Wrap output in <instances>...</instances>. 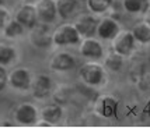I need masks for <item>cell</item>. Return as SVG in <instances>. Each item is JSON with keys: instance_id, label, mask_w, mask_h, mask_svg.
Instances as JSON below:
<instances>
[{"instance_id": "obj_28", "label": "cell", "mask_w": 150, "mask_h": 131, "mask_svg": "<svg viewBox=\"0 0 150 131\" xmlns=\"http://www.w3.org/2000/svg\"><path fill=\"white\" fill-rule=\"evenodd\" d=\"M1 125H10V123H8V121H4V123H1Z\"/></svg>"}, {"instance_id": "obj_19", "label": "cell", "mask_w": 150, "mask_h": 131, "mask_svg": "<svg viewBox=\"0 0 150 131\" xmlns=\"http://www.w3.org/2000/svg\"><path fill=\"white\" fill-rule=\"evenodd\" d=\"M16 57H17V50L14 46L8 43H0V64L6 67L11 64Z\"/></svg>"}, {"instance_id": "obj_25", "label": "cell", "mask_w": 150, "mask_h": 131, "mask_svg": "<svg viewBox=\"0 0 150 131\" xmlns=\"http://www.w3.org/2000/svg\"><path fill=\"white\" fill-rule=\"evenodd\" d=\"M10 18V14H8V10L4 8L3 6H0V29H3L4 24L7 22V20Z\"/></svg>"}, {"instance_id": "obj_22", "label": "cell", "mask_w": 150, "mask_h": 131, "mask_svg": "<svg viewBox=\"0 0 150 131\" xmlns=\"http://www.w3.org/2000/svg\"><path fill=\"white\" fill-rule=\"evenodd\" d=\"M124 64V56H121L119 53L114 52L108 53V56L105 57V67H108L112 71H118Z\"/></svg>"}, {"instance_id": "obj_21", "label": "cell", "mask_w": 150, "mask_h": 131, "mask_svg": "<svg viewBox=\"0 0 150 131\" xmlns=\"http://www.w3.org/2000/svg\"><path fill=\"white\" fill-rule=\"evenodd\" d=\"M114 4V0H87V7L91 13L101 14L110 10Z\"/></svg>"}, {"instance_id": "obj_8", "label": "cell", "mask_w": 150, "mask_h": 131, "mask_svg": "<svg viewBox=\"0 0 150 131\" xmlns=\"http://www.w3.org/2000/svg\"><path fill=\"white\" fill-rule=\"evenodd\" d=\"M14 118L18 124L33 125L39 118V111L33 103H21L14 110Z\"/></svg>"}, {"instance_id": "obj_30", "label": "cell", "mask_w": 150, "mask_h": 131, "mask_svg": "<svg viewBox=\"0 0 150 131\" xmlns=\"http://www.w3.org/2000/svg\"><path fill=\"white\" fill-rule=\"evenodd\" d=\"M3 3H4V0H0V6H3Z\"/></svg>"}, {"instance_id": "obj_15", "label": "cell", "mask_w": 150, "mask_h": 131, "mask_svg": "<svg viewBox=\"0 0 150 131\" xmlns=\"http://www.w3.org/2000/svg\"><path fill=\"white\" fill-rule=\"evenodd\" d=\"M63 116V110H62V106L59 105V103H51V105H46L44 106L41 111H39V117L46 120V121H49L51 124H55V123H58L59 120L62 118Z\"/></svg>"}, {"instance_id": "obj_10", "label": "cell", "mask_w": 150, "mask_h": 131, "mask_svg": "<svg viewBox=\"0 0 150 131\" xmlns=\"http://www.w3.org/2000/svg\"><path fill=\"white\" fill-rule=\"evenodd\" d=\"M73 25L77 29V32L80 33V36L88 38V36H91V35H94L97 32L98 21L91 14H80L76 18Z\"/></svg>"}, {"instance_id": "obj_6", "label": "cell", "mask_w": 150, "mask_h": 131, "mask_svg": "<svg viewBox=\"0 0 150 131\" xmlns=\"http://www.w3.org/2000/svg\"><path fill=\"white\" fill-rule=\"evenodd\" d=\"M30 91L35 99H45L52 93V79L46 74H37L31 79Z\"/></svg>"}, {"instance_id": "obj_12", "label": "cell", "mask_w": 150, "mask_h": 131, "mask_svg": "<svg viewBox=\"0 0 150 131\" xmlns=\"http://www.w3.org/2000/svg\"><path fill=\"white\" fill-rule=\"evenodd\" d=\"M76 66V59L73 57L70 53L67 52H58L55 53L52 57H51V61H49V67L53 71H69L74 68Z\"/></svg>"}, {"instance_id": "obj_11", "label": "cell", "mask_w": 150, "mask_h": 131, "mask_svg": "<svg viewBox=\"0 0 150 131\" xmlns=\"http://www.w3.org/2000/svg\"><path fill=\"white\" fill-rule=\"evenodd\" d=\"M118 109V100L111 95H103L96 100V106L94 110L98 116L105 118H110L112 116H115Z\"/></svg>"}, {"instance_id": "obj_18", "label": "cell", "mask_w": 150, "mask_h": 131, "mask_svg": "<svg viewBox=\"0 0 150 131\" xmlns=\"http://www.w3.org/2000/svg\"><path fill=\"white\" fill-rule=\"evenodd\" d=\"M132 35L136 42L140 43H150V25L146 22H139L132 28Z\"/></svg>"}, {"instance_id": "obj_4", "label": "cell", "mask_w": 150, "mask_h": 131, "mask_svg": "<svg viewBox=\"0 0 150 131\" xmlns=\"http://www.w3.org/2000/svg\"><path fill=\"white\" fill-rule=\"evenodd\" d=\"M135 38L131 31H119L112 38V50L119 53L121 56H129L135 49Z\"/></svg>"}, {"instance_id": "obj_16", "label": "cell", "mask_w": 150, "mask_h": 131, "mask_svg": "<svg viewBox=\"0 0 150 131\" xmlns=\"http://www.w3.org/2000/svg\"><path fill=\"white\" fill-rule=\"evenodd\" d=\"M79 1L77 0H56V11H58V15L60 18H69L74 10L77 8Z\"/></svg>"}, {"instance_id": "obj_26", "label": "cell", "mask_w": 150, "mask_h": 131, "mask_svg": "<svg viewBox=\"0 0 150 131\" xmlns=\"http://www.w3.org/2000/svg\"><path fill=\"white\" fill-rule=\"evenodd\" d=\"M34 125H38V127H51V123H49V121H46V120H44V118H41V120H37V123H35V124Z\"/></svg>"}, {"instance_id": "obj_5", "label": "cell", "mask_w": 150, "mask_h": 131, "mask_svg": "<svg viewBox=\"0 0 150 131\" xmlns=\"http://www.w3.org/2000/svg\"><path fill=\"white\" fill-rule=\"evenodd\" d=\"M38 22L52 24L56 20V0H35L34 3Z\"/></svg>"}, {"instance_id": "obj_27", "label": "cell", "mask_w": 150, "mask_h": 131, "mask_svg": "<svg viewBox=\"0 0 150 131\" xmlns=\"http://www.w3.org/2000/svg\"><path fill=\"white\" fill-rule=\"evenodd\" d=\"M144 22L150 25V7H147V10L144 11Z\"/></svg>"}, {"instance_id": "obj_20", "label": "cell", "mask_w": 150, "mask_h": 131, "mask_svg": "<svg viewBox=\"0 0 150 131\" xmlns=\"http://www.w3.org/2000/svg\"><path fill=\"white\" fill-rule=\"evenodd\" d=\"M124 8L131 14L144 13L149 7V0H122Z\"/></svg>"}, {"instance_id": "obj_7", "label": "cell", "mask_w": 150, "mask_h": 131, "mask_svg": "<svg viewBox=\"0 0 150 131\" xmlns=\"http://www.w3.org/2000/svg\"><path fill=\"white\" fill-rule=\"evenodd\" d=\"M30 42L35 47H48L52 45V33L49 31V24L37 22V25L31 28Z\"/></svg>"}, {"instance_id": "obj_2", "label": "cell", "mask_w": 150, "mask_h": 131, "mask_svg": "<svg viewBox=\"0 0 150 131\" xmlns=\"http://www.w3.org/2000/svg\"><path fill=\"white\" fill-rule=\"evenodd\" d=\"M33 75L25 67H16L7 74V85L16 91H28Z\"/></svg>"}, {"instance_id": "obj_17", "label": "cell", "mask_w": 150, "mask_h": 131, "mask_svg": "<svg viewBox=\"0 0 150 131\" xmlns=\"http://www.w3.org/2000/svg\"><path fill=\"white\" fill-rule=\"evenodd\" d=\"M24 29H25V28L21 25V24H20L16 18H8L1 31H3V35H4L6 38L14 39V38H18V36H21V35L24 33Z\"/></svg>"}, {"instance_id": "obj_23", "label": "cell", "mask_w": 150, "mask_h": 131, "mask_svg": "<svg viewBox=\"0 0 150 131\" xmlns=\"http://www.w3.org/2000/svg\"><path fill=\"white\" fill-rule=\"evenodd\" d=\"M70 95V88L66 85H59L55 88V91H52V96H53V102H56L59 105L66 103L67 99Z\"/></svg>"}, {"instance_id": "obj_3", "label": "cell", "mask_w": 150, "mask_h": 131, "mask_svg": "<svg viewBox=\"0 0 150 131\" xmlns=\"http://www.w3.org/2000/svg\"><path fill=\"white\" fill-rule=\"evenodd\" d=\"M80 78L83 79V82H86L87 85H100L103 81H104L105 72L103 66H100L98 63L90 61V63H86L80 67V71H79Z\"/></svg>"}, {"instance_id": "obj_14", "label": "cell", "mask_w": 150, "mask_h": 131, "mask_svg": "<svg viewBox=\"0 0 150 131\" xmlns=\"http://www.w3.org/2000/svg\"><path fill=\"white\" fill-rule=\"evenodd\" d=\"M118 32H119V25L114 18L105 17L101 21H98L97 35L101 39H112Z\"/></svg>"}, {"instance_id": "obj_1", "label": "cell", "mask_w": 150, "mask_h": 131, "mask_svg": "<svg viewBox=\"0 0 150 131\" xmlns=\"http://www.w3.org/2000/svg\"><path fill=\"white\" fill-rule=\"evenodd\" d=\"M80 42V33L72 24H63L52 32V43L56 46L76 45Z\"/></svg>"}, {"instance_id": "obj_24", "label": "cell", "mask_w": 150, "mask_h": 131, "mask_svg": "<svg viewBox=\"0 0 150 131\" xmlns=\"http://www.w3.org/2000/svg\"><path fill=\"white\" fill-rule=\"evenodd\" d=\"M7 74H8V72L6 71L4 66L0 64V92L3 91L7 85Z\"/></svg>"}, {"instance_id": "obj_9", "label": "cell", "mask_w": 150, "mask_h": 131, "mask_svg": "<svg viewBox=\"0 0 150 131\" xmlns=\"http://www.w3.org/2000/svg\"><path fill=\"white\" fill-rule=\"evenodd\" d=\"M14 18L18 21L24 28L31 29L33 26L37 25L38 18H37V13H35V7L31 3H24L16 10L14 13Z\"/></svg>"}, {"instance_id": "obj_13", "label": "cell", "mask_w": 150, "mask_h": 131, "mask_svg": "<svg viewBox=\"0 0 150 131\" xmlns=\"http://www.w3.org/2000/svg\"><path fill=\"white\" fill-rule=\"evenodd\" d=\"M103 46L101 43L98 42L97 39L94 38H86L81 43H80V54L84 56L87 59H91V60H97L103 57Z\"/></svg>"}, {"instance_id": "obj_29", "label": "cell", "mask_w": 150, "mask_h": 131, "mask_svg": "<svg viewBox=\"0 0 150 131\" xmlns=\"http://www.w3.org/2000/svg\"><path fill=\"white\" fill-rule=\"evenodd\" d=\"M23 1H27V3H31V1H35V0H23Z\"/></svg>"}]
</instances>
